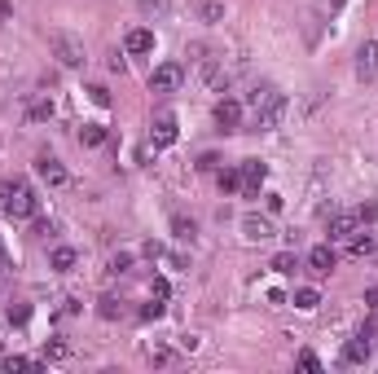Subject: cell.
Wrapping results in <instances>:
<instances>
[{
    "mask_svg": "<svg viewBox=\"0 0 378 374\" xmlns=\"http://www.w3.org/2000/svg\"><path fill=\"white\" fill-rule=\"evenodd\" d=\"M242 106L251 110V128L246 133H273L277 123L286 119V93H277L273 84H256Z\"/></svg>",
    "mask_w": 378,
    "mask_h": 374,
    "instance_id": "1",
    "label": "cell"
},
{
    "mask_svg": "<svg viewBox=\"0 0 378 374\" xmlns=\"http://www.w3.org/2000/svg\"><path fill=\"white\" fill-rule=\"evenodd\" d=\"M0 212H5L9 220H36L40 198H36L27 177H5L0 181Z\"/></svg>",
    "mask_w": 378,
    "mask_h": 374,
    "instance_id": "2",
    "label": "cell"
},
{
    "mask_svg": "<svg viewBox=\"0 0 378 374\" xmlns=\"http://www.w3.org/2000/svg\"><path fill=\"white\" fill-rule=\"evenodd\" d=\"M48 53H53L66 71H80V66L88 62L84 40H80V36H70V31H53V36H48Z\"/></svg>",
    "mask_w": 378,
    "mask_h": 374,
    "instance_id": "3",
    "label": "cell"
},
{
    "mask_svg": "<svg viewBox=\"0 0 378 374\" xmlns=\"http://www.w3.org/2000/svg\"><path fill=\"white\" fill-rule=\"evenodd\" d=\"M145 84H149V93H163V97H167V93H181V84H185V66H181V62H159L154 71H149V80H145Z\"/></svg>",
    "mask_w": 378,
    "mask_h": 374,
    "instance_id": "4",
    "label": "cell"
},
{
    "mask_svg": "<svg viewBox=\"0 0 378 374\" xmlns=\"http://www.w3.org/2000/svg\"><path fill=\"white\" fill-rule=\"evenodd\" d=\"M176 141H181V123H176L172 110H159L154 123H149V145H154V150H172Z\"/></svg>",
    "mask_w": 378,
    "mask_h": 374,
    "instance_id": "5",
    "label": "cell"
},
{
    "mask_svg": "<svg viewBox=\"0 0 378 374\" xmlns=\"http://www.w3.org/2000/svg\"><path fill=\"white\" fill-rule=\"evenodd\" d=\"M242 238H246V242H268V238H277L273 216H268V212H246V216H242Z\"/></svg>",
    "mask_w": 378,
    "mask_h": 374,
    "instance_id": "6",
    "label": "cell"
},
{
    "mask_svg": "<svg viewBox=\"0 0 378 374\" xmlns=\"http://www.w3.org/2000/svg\"><path fill=\"white\" fill-rule=\"evenodd\" d=\"M308 269H313V278H330V273L339 269V251H335V242H317L313 251H308Z\"/></svg>",
    "mask_w": 378,
    "mask_h": 374,
    "instance_id": "7",
    "label": "cell"
},
{
    "mask_svg": "<svg viewBox=\"0 0 378 374\" xmlns=\"http://www.w3.org/2000/svg\"><path fill=\"white\" fill-rule=\"evenodd\" d=\"M216 128L220 133H238L242 128V119H246V106L242 102H233V97H224V102H216Z\"/></svg>",
    "mask_w": 378,
    "mask_h": 374,
    "instance_id": "8",
    "label": "cell"
},
{
    "mask_svg": "<svg viewBox=\"0 0 378 374\" xmlns=\"http://www.w3.org/2000/svg\"><path fill=\"white\" fill-rule=\"evenodd\" d=\"M154 48H159V36L149 27H132L128 36H123V53L128 58H145V53H154Z\"/></svg>",
    "mask_w": 378,
    "mask_h": 374,
    "instance_id": "9",
    "label": "cell"
},
{
    "mask_svg": "<svg viewBox=\"0 0 378 374\" xmlns=\"http://www.w3.org/2000/svg\"><path fill=\"white\" fill-rule=\"evenodd\" d=\"M48 269H53V273H75V269H80V246L53 242V246H48Z\"/></svg>",
    "mask_w": 378,
    "mask_h": 374,
    "instance_id": "10",
    "label": "cell"
},
{
    "mask_svg": "<svg viewBox=\"0 0 378 374\" xmlns=\"http://www.w3.org/2000/svg\"><path fill=\"white\" fill-rule=\"evenodd\" d=\"M36 177L44 181V185H53V189H62L70 177H66V167H62V159L58 155H40L36 159Z\"/></svg>",
    "mask_w": 378,
    "mask_h": 374,
    "instance_id": "11",
    "label": "cell"
},
{
    "mask_svg": "<svg viewBox=\"0 0 378 374\" xmlns=\"http://www.w3.org/2000/svg\"><path fill=\"white\" fill-rule=\"evenodd\" d=\"M357 229H361V216H357V212H335V216H330V224H325L330 242H343V238H352Z\"/></svg>",
    "mask_w": 378,
    "mask_h": 374,
    "instance_id": "12",
    "label": "cell"
},
{
    "mask_svg": "<svg viewBox=\"0 0 378 374\" xmlns=\"http://www.w3.org/2000/svg\"><path fill=\"white\" fill-rule=\"evenodd\" d=\"M238 172H242L246 194H256V189L268 181V163H264V159H242V163H238Z\"/></svg>",
    "mask_w": 378,
    "mask_h": 374,
    "instance_id": "13",
    "label": "cell"
},
{
    "mask_svg": "<svg viewBox=\"0 0 378 374\" xmlns=\"http://www.w3.org/2000/svg\"><path fill=\"white\" fill-rule=\"evenodd\" d=\"M378 75V40H365L357 48V80H374Z\"/></svg>",
    "mask_w": 378,
    "mask_h": 374,
    "instance_id": "14",
    "label": "cell"
},
{
    "mask_svg": "<svg viewBox=\"0 0 378 374\" xmlns=\"http://www.w3.org/2000/svg\"><path fill=\"white\" fill-rule=\"evenodd\" d=\"M53 97H48V93H31L27 97V123H48V119H53Z\"/></svg>",
    "mask_w": 378,
    "mask_h": 374,
    "instance_id": "15",
    "label": "cell"
},
{
    "mask_svg": "<svg viewBox=\"0 0 378 374\" xmlns=\"http://www.w3.org/2000/svg\"><path fill=\"white\" fill-rule=\"evenodd\" d=\"M369 353H374V339H365V335L347 339V348H343V365H365Z\"/></svg>",
    "mask_w": 378,
    "mask_h": 374,
    "instance_id": "16",
    "label": "cell"
},
{
    "mask_svg": "<svg viewBox=\"0 0 378 374\" xmlns=\"http://www.w3.org/2000/svg\"><path fill=\"white\" fill-rule=\"evenodd\" d=\"M110 141V128L102 119H88L84 128H80V145H88V150H97V145H106Z\"/></svg>",
    "mask_w": 378,
    "mask_h": 374,
    "instance_id": "17",
    "label": "cell"
},
{
    "mask_svg": "<svg viewBox=\"0 0 378 374\" xmlns=\"http://www.w3.org/2000/svg\"><path fill=\"white\" fill-rule=\"evenodd\" d=\"M224 14H229V9H224V0H198V5H194V18H198V22H207V27L224 22Z\"/></svg>",
    "mask_w": 378,
    "mask_h": 374,
    "instance_id": "18",
    "label": "cell"
},
{
    "mask_svg": "<svg viewBox=\"0 0 378 374\" xmlns=\"http://www.w3.org/2000/svg\"><path fill=\"white\" fill-rule=\"evenodd\" d=\"M216 185H220V194H224V198L246 194V185H242V172H238V167H220V172H216Z\"/></svg>",
    "mask_w": 378,
    "mask_h": 374,
    "instance_id": "19",
    "label": "cell"
},
{
    "mask_svg": "<svg viewBox=\"0 0 378 374\" xmlns=\"http://www.w3.org/2000/svg\"><path fill=\"white\" fill-rule=\"evenodd\" d=\"M343 242H347V256H352V260H365V256H374V251H378V242H374L369 234H361V229L352 234V238H343Z\"/></svg>",
    "mask_w": 378,
    "mask_h": 374,
    "instance_id": "20",
    "label": "cell"
},
{
    "mask_svg": "<svg viewBox=\"0 0 378 374\" xmlns=\"http://www.w3.org/2000/svg\"><path fill=\"white\" fill-rule=\"evenodd\" d=\"M290 304H295L299 313H317L321 291H317V286H295V291H290Z\"/></svg>",
    "mask_w": 378,
    "mask_h": 374,
    "instance_id": "21",
    "label": "cell"
},
{
    "mask_svg": "<svg viewBox=\"0 0 378 374\" xmlns=\"http://www.w3.org/2000/svg\"><path fill=\"white\" fill-rule=\"evenodd\" d=\"M172 238L176 242H194L198 238V220L194 216H172Z\"/></svg>",
    "mask_w": 378,
    "mask_h": 374,
    "instance_id": "22",
    "label": "cell"
},
{
    "mask_svg": "<svg viewBox=\"0 0 378 374\" xmlns=\"http://www.w3.org/2000/svg\"><path fill=\"white\" fill-rule=\"evenodd\" d=\"M132 264H137V256H132V251H115V256H110V264H106V273H110V278H128Z\"/></svg>",
    "mask_w": 378,
    "mask_h": 374,
    "instance_id": "23",
    "label": "cell"
},
{
    "mask_svg": "<svg viewBox=\"0 0 378 374\" xmlns=\"http://www.w3.org/2000/svg\"><path fill=\"white\" fill-rule=\"evenodd\" d=\"M123 313H128V308H123V299H115V295H102V299H97V317H106V321H119Z\"/></svg>",
    "mask_w": 378,
    "mask_h": 374,
    "instance_id": "24",
    "label": "cell"
},
{
    "mask_svg": "<svg viewBox=\"0 0 378 374\" xmlns=\"http://www.w3.org/2000/svg\"><path fill=\"white\" fill-rule=\"evenodd\" d=\"M268 269H273V273H282V278H290V273L299 269V256H295V251H277Z\"/></svg>",
    "mask_w": 378,
    "mask_h": 374,
    "instance_id": "25",
    "label": "cell"
},
{
    "mask_svg": "<svg viewBox=\"0 0 378 374\" xmlns=\"http://www.w3.org/2000/svg\"><path fill=\"white\" fill-rule=\"evenodd\" d=\"M66 357H70V343H66V339H48L40 361H66Z\"/></svg>",
    "mask_w": 378,
    "mask_h": 374,
    "instance_id": "26",
    "label": "cell"
},
{
    "mask_svg": "<svg viewBox=\"0 0 378 374\" xmlns=\"http://www.w3.org/2000/svg\"><path fill=\"white\" fill-rule=\"evenodd\" d=\"M145 361L149 365H167L172 361V348L167 343H145Z\"/></svg>",
    "mask_w": 378,
    "mask_h": 374,
    "instance_id": "27",
    "label": "cell"
},
{
    "mask_svg": "<svg viewBox=\"0 0 378 374\" xmlns=\"http://www.w3.org/2000/svg\"><path fill=\"white\" fill-rule=\"evenodd\" d=\"M163 313H167V304H163V299H149V304L141 308V321H159Z\"/></svg>",
    "mask_w": 378,
    "mask_h": 374,
    "instance_id": "28",
    "label": "cell"
},
{
    "mask_svg": "<svg viewBox=\"0 0 378 374\" xmlns=\"http://www.w3.org/2000/svg\"><path fill=\"white\" fill-rule=\"evenodd\" d=\"M220 167H224V159L216 155V150H207V155L198 159V172H220Z\"/></svg>",
    "mask_w": 378,
    "mask_h": 374,
    "instance_id": "29",
    "label": "cell"
},
{
    "mask_svg": "<svg viewBox=\"0 0 378 374\" xmlns=\"http://www.w3.org/2000/svg\"><path fill=\"white\" fill-rule=\"evenodd\" d=\"M27 317H31V304H22V299H18V304H9V321H14V326H22Z\"/></svg>",
    "mask_w": 378,
    "mask_h": 374,
    "instance_id": "30",
    "label": "cell"
},
{
    "mask_svg": "<svg viewBox=\"0 0 378 374\" xmlns=\"http://www.w3.org/2000/svg\"><path fill=\"white\" fill-rule=\"evenodd\" d=\"M0 365H5V370H31V365H40V361H31V357H5Z\"/></svg>",
    "mask_w": 378,
    "mask_h": 374,
    "instance_id": "31",
    "label": "cell"
},
{
    "mask_svg": "<svg viewBox=\"0 0 378 374\" xmlns=\"http://www.w3.org/2000/svg\"><path fill=\"white\" fill-rule=\"evenodd\" d=\"M295 361H299V365H304V370H321V357H317V353H308V348H304V353H299Z\"/></svg>",
    "mask_w": 378,
    "mask_h": 374,
    "instance_id": "32",
    "label": "cell"
},
{
    "mask_svg": "<svg viewBox=\"0 0 378 374\" xmlns=\"http://www.w3.org/2000/svg\"><path fill=\"white\" fill-rule=\"evenodd\" d=\"M88 97H93V102H97V106H110V93H106L102 84H93V88H88Z\"/></svg>",
    "mask_w": 378,
    "mask_h": 374,
    "instance_id": "33",
    "label": "cell"
},
{
    "mask_svg": "<svg viewBox=\"0 0 378 374\" xmlns=\"http://www.w3.org/2000/svg\"><path fill=\"white\" fill-rule=\"evenodd\" d=\"M53 234H58L53 220H36V238H53Z\"/></svg>",
    "mask_w": 378,
    "mask_h": 374,
    "instance_id": "34",
    "label": "cell"
},
{
    "mask_svg": "<svg viewBox=\"0 0 378 374\" xmlns=\"http://www.w3.org/2000/svg\"><path fill=\"white\" fill-rule=\"evenodd\" d=\"M141 14H167V0H141Z\"/></svg>",
    "mask_w": 378,
    "mask_h": 374,
    "instance_id": "35",
    "label": "cell"
},
{
    "mask_svg": "<svg viewBox=\"0 0 378 374\" xmlns=\"http://www.w3.org/2000/svg\"><path fill=\"white\" fill-rule=\"evenodd\" d=\"M357 216H361V224H369V220H378V207H374V203H361Z\"/></svg>",
    "mask_w": 378,
    "mask_h": 374,
    "instance_id": "36",
    "label": "cell"
},
{
    "mask_svg": "<svg viewBox=\"0 0 378 374\" xmlns=\"http://www.w3.org/2000/svg\"><path fill=\"white\" fill-rule=\"evenodd\" d=\"M264 203H268V216H273V212L286 207V198H282V194H264Z\"/></svg>",
    "mask_w": 378,
    "mask_h": 374,
    "instance_id": "37",
    "label": "cell"
},
{
    "mask_svg": "<svg viewBox=\"0 0 378 374\" xmlns=\"http://www.w3.org/2000/svg\"><path fill=\"white\" fill-rule=\"evenodd\" d=\"M14 269V260H9V246H5V238H0V273H9Z\"/></svg>",
    "mask_w": 378,
    "mask_h": 374,
    "instance_id": "38",
    "label": "cell"
},
{
    "mask_svg": "<svg viewBox=\"0 0 378 374\" xmlns=\"http://www.w3.org/2000/svg\"><path fill=\"white\" fill-rule=\"evenodd\" d=\"M167 260H172V269H181V273H185V269H189V256H185V251H172V256H167Z\"/></svg>",
    "mask_w": 378,
    "mask_h": 374,
    "instance_id": "39",
    "label": "cell"
},
{
    "mask_svg": "<svg viewBox=\"0 0 378 374\" xmlns=\"http://www.w3.org/2000/svg\"><path fill=\"white\" fill-rule=\"evenodd\" d=\"M149 295H154V299H167V282L154 278V282H149Z\"/></svg>",
    "mask_w": 378,
    "mask_h": 374,
    "instance_id": "40",
    "label": "cell"
},
{
    "mask_svg": "<svg viewBox=\"0 0 378 374\" xmlns=\"http://www.w3.org/2000/svg\"><path fill=\"white\" fill-rule=\"evenodd\" d=\"M75 313H80V299H75V295L62 299V317H75Z\"/></svg>",
    "mask_w": 378,
    "mask_h": 374,
    "instance_id": "41",
    "label": "cell"
},
{
    "mask_svg": "<svg viewBox=\"0 0 378 374\" xmlns=\"http://www.w3.org/2000/svg\"><path fill=\"white\" fill-rule=\"evenodd\" d=\"M145 256L149 260H163V242H145Z\"/></svg>",
    "mask_w": 378,
    "mask_h": 374,
    "instance_id": "42",
    "label": "cell"
},
{
    "mask_svg": "<svg viewBox=\"0 0 378 374\" xmlns=\"http://www.w3.org/2000/svg\"><path fill=\"white\" fill-rule=\"evenodd\" d=\"M176 343H181L185 353H194V348H198V335H181V339H176Z\"/></svg>",
    "mask_w": 378,
    "mask_h": 374,
    "instance_id": "43",
    "label": "cell"
},
{
    "mask_svg": "<svg viewBox=\"0 0 378 374\" xmlns=\"http://www.w3.org/2000/svg\"><path fill=\"white\" fill-rule=\"evenodd\" d=\"M365 308H374V313H378V286H369V291H365Z\"/></svg>",
    "mask_w": 378,
    "mask_h": 374,
    "instance_id": "44",
    "label": "cell"
},
{
    "mask_svg": "<svg viewBox=\"0 0 378 374\" xmlns=\"http://www.w3.org/2000/svg\"><path fill=\"white\" fill-rule=\"evenodd\" d=\"M0 18H14V5H9V0H0Z\"/></svg>",
    "mask_w": 378,
    "mask_h": 374,
    "instance_id": "45",
    "label": "cell"
}]
</instances>
